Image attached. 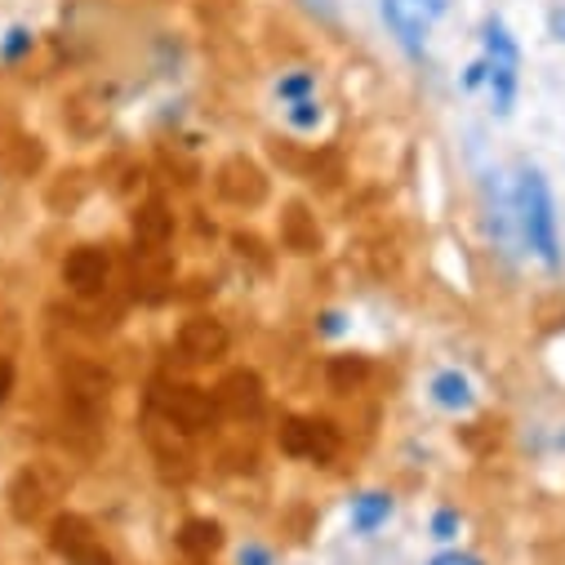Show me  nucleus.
<instances>
[{"instance_id": "1", "label": "nucleus", "mask_w": 565, "mask_h": 565, "mask_svg": "<svg viewBox=\"0 0 565 565\" xmlns=\"http://www.w3.org/2000/svg\"><path fill=\"white\" fill-rule=\"evenodd\" d=\"M512 201H516V227H521V245L543 263L556 267L561 263V241H556V210H552V188L539 170H521L512 183Z\"/></svg>"}, {"instance_id": "2", "label": "nucleus", "mask_w": 565, "mask_h": 565, "mask_svg": "<svg viewBox=\"0 0 565 565\" xmlns=\"http://www.w3.org/2000/svg\"><path fill=\"white\" fill-rule=\"evenodd\" d=\"M481 63H486V89H490V103L499 116L512 111L516 103V85H521V50H516V36L508 32L503 19H490L481 28Z\"/></svg>"}, {"instance_id": "3", "label": "nucleus", "mask_w": 565, "mask_h": 565, "mask_svg": "<svg viewBox=\"0 0 565 565\" xmlns=\"http://www.w3.org/2000/svg\"><path fill=\"white\" fill-rule=\"evenodd\" d=\"M446 10H450V0H379V14L387 23V32L414 58L423 54V45H428V36Z\"/></svg>"}, {"instance_id": "4", "label": "nucleus", "mask_w": 565, "mask_h": 565, "mask_svg": "<svg viewBox=\"0 0 565 565\" xmlns=\"http://www.w3.org/2000/svg\"><path fill=\"white\" fill-rule=\"evenodd\" d=\"M396 512V503H392V494L387 490H365V494H356L352 499V508H348V521H352V530L356 534H374L379 525H387V516Z\"/></svg>"}, {"instance_id": "5", "label": "nucleus", "mask_w": 565, "mask_h": 565, "mask_svg": "<svg viewBox=\"0 0 565 565\" xmlns=\"http://www.w3.org/2000/svg\"><path fill=\"white\" fill-rule=\"evenodd\" d=\"M433 401L441 405V409H450V414H468L472 405H477V392H472V379L468 374H459V370H441L437 379H433Z\"/></svg>"}, {"instance_id": "6", "label": "nucleus", "mask_w": 565, "mask_h": 565, "mask_svg": "<svg viewBox=\"0 0 565 565\" xmlns=\"http://www.w3.org/2000/svg\"><path fill=\"white\" fill-rule=\"evenodd\" d=\"M312 94H317V72H308V67H295V72H286L276 81L280 103H299V98H312Z\"/></svg>"}, {"instance_id": "7", "label": "nucleus", "mask_w": 565, "mask_h": 565, "mask_svg": "<svg viewBox=\"0 0 565 565\" xmlns=\"http://www.w3.org/2000/svg\"><path fill=\"white\" fill-rule=\"evenodd\" d=\"M286 120H290V129H299V134H312V129L326 120V107H321V98L312 94V98L286 103Z\"/></svg>"}, {"instance_id": "8", "label": "nucleus", "mask_w": 565, "mask_h": 565, "mask_svg": "<svg viewBox=\"0 0 565 565\" xmlns=\"http://www.w3.org/2000/svg\"><path fill=\"white\" fill-rule=\"evenodd\" d=\"M32 45H36V41H32L28 28H10L6 41H0V63H19L23 54H32Z\"/></svg>"}, {"instance_id": "9", "label": "nucleus", "mask_w": 565, "mask_h": 565, "mask_svg": "<svg viewBox=\"0 0 565 565\" xmlns=\"http://www.w3.org/2000/svg\"><path fill=\"white\" fill-rule=\"evenodd\" d=\"M459 530H463V516H459L455 508H441V512L433 516V539H441V543H455V539H459Z\"/></svg>"}, {"instance_id": "10", "label": "nucleus", "mask_w": 565, "mask_h": 565, "mask_svg": "<svg viewBox=\"0 0 565 565\" xmlns=\"http://www.w3.org/2000/svg\"><path fill=\"white\" fill-rule=\"evenodd\" d=\"M428 565H486L477 552H463V547H446V552H437Z\"/></svg>"}, {"instance_id": "11", "label": "nucleus", "mask_w": 565, "mask_h": 565, "mask_svg": "<svg viewBox=\"0 0 565 565\" xmlns=\"http://www.w3.org/2000/svg\"><path fill=\"white\" fill-rule=\"evenodd\" d=\"M236 565H271V552H267L263 543H245V547L236 552Z\"/></svg>"}, {"instance_id": "12", "label": "nucleus", "mask_w": 565, "mask_h": 565, "mask_svg": "<svg viewBox=\"0 0 565 565\" xmlns=\"http://www.w3.org/2000/svg\"><path fill=\"white\" fill-rule=\"evenodd\" d=\"M303 10L317 14L321 23H334L339 19V0H303Z\"/></svg>"}, {"instance_id": "13", "label": "nucleus", "mask_w": 565, "mask_h": 565, "mask_svg": "<svg viewBox=\"0 0 565 565\" xmlns=\"http://www.w3.org/2000/svg\"><path fill=\"white\" fill-rule=\"evenodd\" d=\"M321 334H326V339L343 334V317H339V312H321Z\"/></svg>"}, {"instance_id": "14", "label": "nucleus", "mask_w": 565, "mask_h": 565, "mask_svg": "<svg viewBox=\"0 0 565 565\" xmlns=\"http://www.w3.org/2000/svg\"><path fill=\"white\" fill-rule=\"evenodd\" d=\"M552 32H556V41H565V10L552 14Z\"/></svg>"}]
</instances>
